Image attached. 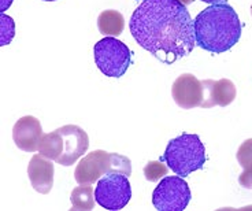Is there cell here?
<instances>
[{"instance_id": "6da1fadb", "label": "cell", "mask_w": 252, "mask_h": 211, "mask_svg": "<svg viewBox=\"0 0 252 211\" xmlns=\"http://www.w3.org/2000/svg\"><path fill=\"white\" fill-rule=\"evenodd\" d=\"M129 28L133 38L163 63L188 57L196 45L195 24L180 0H144Z\"/></svg>"}, {"instance_id": "7a4b0ae2", "label": "cell", "mask_w": 252, "mask_h": 211, "mask_svg": "<svg viewBox=\"0 0 252 211\" xmlns=\"http://www.w3.org/2000/svg\"><path fill=\"white\" fill-rule=\"evenodd\" d=\"M196 44L211 54L229 51L241 37V22L227 3H217L204 8L193 21Z\"/></svg>"}, {"instance_id": "3957f363", "label": "cell", "mask_w": 252, "mask_h": 211, "mask_svg": "<svg viewBox=\"0 0 252 211\" xmlns=\"http://www.w3.org/2000/svg\"><path fill=\"white\" fill-rule=\"evenodd\" d=\"M89 139L87 132L77 125H66L43 136L38 152L44 158L55 160L58 165L71 166L87 153Z\"/></svg>"}, {"instance_id": "277c9868", "label": "cell", "mask_w": 252, "mask_h": 211, "mask_svg": "<svg viewBox=\"0 0 252 211\" xmlns=\"http://www.w3.org/2000/svg\"><path fill=\"white\" fill-rule=\"evenodd\" d=\"M163 159L177 176L188 177L196 170L203 169L206 163V150L197 134L184 133L170 140Z\"/></svg>"}, {"instance_id": "5b68a950", "label": "cell", "mask_w": 252, "mask_h": 211, "mask_svg": "<svg viewBox=\"0 0 252 211\" xmlns=\"http://www.w3.org/2000/svg\"><path fill=\"white\" fill-rule=\"evenodd\" d=\"M94 63L104 76L120 78L132 64V52L118 38L104 37L94 44Z\"/></svg>"}, {"instance_id": "8992f818", "label": "cell", "mask_w": 252, "mask_h": 211, "mask_svg": "<svg viewBox=\"0 0 252 211\" xmlns=\"http://www.w3.org/2000/svg\"><path fill=\"white\" fill-rule=\"evenodd\" d=\"M132 198V188L127 176L122 173H107L97 181L94 199L99 205L110 211L122 210Z\"/></svg>"}, {"instance_id": "52a82bcc", "label": "cell", "mask_w": 252, "mask_h": 211, "mask_svg": "<svg viewBox=\"0 0 252 211\" xmlns=\"http://www.w3.org/2000/svg\"><path fill=\"white\" fill-rule=\"evenodd\" d=\"M190 202V189L183 177H164L152 193V205L159 211H183Z\"/></svg>"}, {"instance_id": "ba28073f", "label": "cell", "mask_w": 252, "mask_h": 211, "mask_svg": "<svg viewBox=\"0 0 252 211\" xmlns=\"http://www.w3.org/2000/svg\"><path fill=\"white\" fill-rule=\"evenodd\" d=\"M111 172V153L103 150L89 152L76 167L74 179L80 185H92L101 176Z\"/></svg>"}, {"instance_id": "9c48e42d", "label": "cell", "mask_w": 252, "mask_h": 211, "mask_svg": "<svg viewBox=\"0 0 252 211\" xmlns=\"http://www.w3.org/2000/svg\"><path fill=\"white\" fill-rule=\"evenodd\" d=\"M171 95L181 109L189 110L202 106L203 84L193 74H181L173 84Z\"/></svg>"}, {"instance_id": "30bf717a", "label": "cell", "mask_w": 252, "mask_h": 211, "mask_svg": "<svg viewBox=\"0 0 252 211\" xmlns=\"http://www.w3.org/2000/svg\"><path fill=\"white\" fill-rule=\"evenodd\" d=\"M43 129L37 118L26 115L19 118L13 128V140L15 146L25 151V152H34L37 151L40 141L43 139Z\"/></svg>"}, {"instance_id": "8fae6325", "label": "cell", "mask_w": 252, "mask_h": 211, "mask_svg": "<svg viewBox=\"0 0 252 211\" xmlns=\"http://www.w3.org/2000/svg\"><path fill=\"white\" fill-rule=\"evenodd\" d=\"M203 84V109L222 106L225 107L233 102L236 97V87L232 81L222 78L220 81L214 80H204Z\"/></svg>"}, {"instance_id": "7c38bea8", "label": "cell", "mask_w": 252, "mask_h": 211, "mask_svg": "<svg viewBox=\"0 0 252 211\" xmlns=\"http://www.w3.org/2000/svg\"><path fill=\"white\" fill-rule=\"evenodd\" d=\"M28 176L33 189L45 195L54 185V165L43 155H33L28 166Z\"/></svg>"}, {"instance_id": "4fadbf2b", "label": "cell", "mask_w": 252, "mask_h": 211, "mask_svg": "<svg viewBox=\"0 0 252 211\" xmlns=\"http://www.w3.org/2000/svg\"><path fill=\"white\" fill-rule=\"evenodd\" d=\"M97 28L103 34L106 36H120L125 28V19L120 11L115 10H106L99 15L97 18Z\"/></svg>"}, {"instance_id": "5bb4252c", "label": "cell", "mask_w": 252, "mask_h": 211, "mask_svg": "<svg viewBox=\"0 0 252 211\" xmlns=\"http://www.w3.org/2000/svg\"><path fill=\"white\" fill-rule=\"evenodd\" d=\"M237 160L244 172L240 174L239 182L244 188H252V139L246 140L237 151Z\"/></svg>"}, {"instance_id": "9a60e30c", "label": "cell", "mask_w": 252, "mask_h": 211, "mask_svg": "<svg viewBox=\"0 0 252 211\" xmlns=\"http://www.w3.org/2000/svg\"><path fill=\"white\" fill-rule=\"evenodd\" d=\"M94 191L91 185L77 186L71 192V210H92L94 206Z\"/></svg>"}, {"instance_id": "2e32d148", "label": "cell", "mask_w": 252, "mask_h": 211, "mask_svg": "<svg viewBox=\"0 0 252 211\" xmlns=\"http://www.w3.org/2000/svg\"><path fill=\"white\" fill-rule=\"evenodd\" d=\"M167 170H169V166L163 165L160 160H157V162L151 160L144 167V176L148 181L155 182V181L160 180L164 176H167Z\"/></svg>"}, {"instance_id": "e0dca14e", "label": "cell", "mask_w": 252, "mask_h": 211, "mask_svg": "<svg viewBox=\"0 0 252 211\" xmlns=\"http://www.w3.org/2000/svg\"><path fill=\"white\" fill-rule=\"evenodd\" d=\"M0 45H7L15 36V24L11 17H8L6 14L0 15Z\"/></svg>"}, {"instance_id": "ac0fdd59", "label": "cell", "mask_w": 252, "mask_h": 211, "mask_svg": "<svg viewBox=\"0 0 252 211\" xmlns=\"http://www.w3.org/2000/svg\"><path fill=\"white\" fill-rule=\"evenodd\" d=\"M111 172L122 173V174H125V176L129 177L132 174V163L124 155L111 153Z\"/></svg>"}, {"instance_id": "d6986e66", "label": "cell", "mask_w": 252, "mask_h": 211, "mask_svg": "<svg viewBox=\"0 0 252 211\" xmlns=\"http://www.w3.org/2000/svg\"><path fill=\"white\" fill-rule=\"evenodd\" d=\"M13 0H0V13H4L8 7L11 6Z\"/></svg>"}, {"instance_id": "ffe728a7", "label": "cell", "mask_w": 252, "mask_h": 211, "mask_svg": "<svg viewBox=\"0 0 252 211\" xmlns=\"http://www.w3.org/2000/svg\"><path fill=\"white\" fill-rule=\"evenodd\" d=\"M204 3H208V4H217V3H223V0H202Z\"/></svg>"}, {"instance_id": "44dd1931", "label": "cell", "mask_w": 252, "mask_h": 211, "mask_svg": "<svg viewBox=\"0 0 252 211\" xmlns=\"http://www.w3.org/2000/svg\"><path fill=\"white\" fill-rule=\"evenodd\" d=\"M180 1H183L184 4H190V3H192L193 0H180Z\"/></svg>"}, {"instance_id": "7402d4cb", "label": "cell", "mask_w": 252, "mask_h": 211, "mask_svg": "<svg viewBox=\"0 0 252 211\" xmlns=\"http://www.w3.org/2000/svg\"><path fill=\"white\" fill-rule=\"evenodd\" d=\"M43 1H57V0H43Z\"/></svg>"}, {"instance_id": "603a6c76", "label": "cell", "mask_w": 252, "mask_h": 211, "mask_svg": "<svg viewBox=\"0 0 252 211\" xmlns=\"http://www.w3.org/2000/svg\"><path fill=\"white\" fill-rule=\"evenodd\" d=\"M251 14H252V11H251Z\"/></svg>"}]
</instances>
